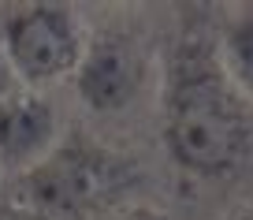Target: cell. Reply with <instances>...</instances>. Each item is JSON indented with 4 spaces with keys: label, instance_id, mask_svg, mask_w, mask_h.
Masks as SVG:
<instances>
[{
    "label": "cell",
    "instance_id": "7",
    "mask_svg": "<svg viewBox=\"0 0 253 220\" xmlns=\"http://www.w3.org/2000/svg\"><path fill=\"white\" fill-rule=\"evenodd\" d=\"M15 90H23V86H19L15 71H11V63H8V53H4V45H0V101H8Z\"/></svg>",
    "mask_w": 253,
    "mask_h": 220
},
{
    "label": "cell",
    "instance_id": "3",
    "mask_svg": "<svg viewBox=\"0 0 253 220\" xmlns=\"http://www.w3.org/2000/svg\"><path fill=\"white\" fill-rule=\"evenodd\" d=\"M0 45L23 90H45L52 82L75 79L89 34L86 23L67 4H23L8 15Z\"/></svg>",
    "mask_w": 253,
    "mask_h": 220
},
{
    "label": "cell",
    "instance_id": "8",
    "mask_svg": "<svg viewBox=\"0 0 253 220\" xmlns=\"http://www.w3.org/2000/svg\"><path fill=\"white\" fill-rule=\"evenodd\" d=\"M104 220H168V217L160 209H149V205H126V209L112 213V217H104Z\"/></svg>",
    "mask_w": 253,
    "mask_h": 220
},
{
    "label": "cell",
    "instance_id": "6",
    "mask_svg": "<svg viewBox=\"0 0 253 220\" xmlns=\"http://www.w3.org/2000/svg\"><path fill=\"white\" fill-rule=\"evenodd\" d=\"M220 56L227 63L231 79L238 82V90L246 94V101L253 105V4L238 8L227 19L220 34Z\"/></svg>",
    "mask_w": 253,
    "mask_h": 220
},
{
    "label": "cell",
    "instance_id": "4",
    "mask_svg": "<svg viewBox=\"0 0 253 220\" xmlns=\"http://www.w3.org/2000/svg\"><path fill=\"white\" fill-rule=\"evenodd\" d=\"M145 86V53L130 34L89 38L86 56L75 71V94L97 116H112L134 105Z\"/></svg>",
    "mask_w": 253,
    "mask_h": 220
},
{
    "label": "cell",
    "instance_id": "5",
    "mask_svg": "<svg viewBox=\"0 0 253 220\" xmlns=\"http://www.w3.org/2000/svg\"><path fill=\"white\" fill-rule=\"evenodd\" d=\"M60 146V116L41 90H15L0 101V165L30 172Z\"/></svg>",
    "mask_w": 253,
    "mask_h": 220
},
{
    "label": "cell",
    "instance_id": "9",
    "mask_svg": "<svg viewBox=\"0 0 253 220\" xmlns=\"http://www.w3.org/2000/svg\"><path fill=\"white\" fill-rule=\"evenodd\" d=\"M235 220H253V205H250V209H246V213H238Z\"/></svg>",
    "mask_w": 253,
    "mask_h": 220
},
{
    "label": "cell",
    "instance_id": "1",
    "mask_svg": "<svg viewBox=\"0 0 253 220\" xmlns=\"http://www.w3.org/2000/svg\"><path fill=\"white\" fill-rule=\"evenodd\" d=\"M164 146L190 175L223 179L253 150V105L231 79L220 41L190 34L168 56L164 71Z\"/></svg>",
    "mask_w": 253,
    "mask_h": 220
},
{
    "label": "cell",
    "instance_id": "2",
    "mask_svg": "<svg viewBox=\"0 0 253 220\" xmlns=\"http://www.w3.org/2000/svg\"><path fill=\"white\" fill-rule=\"evenodd\" d=\"M130 179L116 153L86 142H60L38 168L23 172V202L41 217H89L104 209Z\"/></svg>",
    "mask_w": 253,
    "mask_h": 220
}]
</instances>
